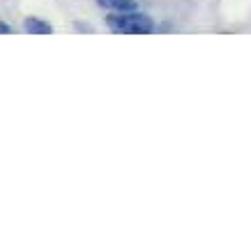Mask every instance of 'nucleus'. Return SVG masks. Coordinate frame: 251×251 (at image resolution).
<instances>
[{
    "label": "nucleus",
    "mask_w": 251,
    "mask_h": 251,
    "mask_svg": "<svg viewBox=\"0 0 251 251\" xmlns=\"http://www.w3.org/2000/svg\"><path fill=\"white\" fill-rule=\"evenodd\" d=\"M106 25L113 32H129V35H150L154 23L148 14L141 12H111L106 16Z\"/></svg>",
    "instance_id": "1"
},
{
    "label": "nucleus",
    "mask_w": 251,
    "mask_h": 251,
    "mask_svg": "<svg viewBox=\"0 0 251 251\" xmlns=\"http://www.w3.org/2000/svg\"><path fill=\"white\" fill-rule=\"evenodd\" d=\"M23 28H25L28 35H51L53 32V25L46 23L44 19H39V16H28L23 21Z\"/></svg>",
    "instance_id": "2"
},
{
    "label": "nucleus",
    "mask_w": 251,
    "mask_h": 251,
    "mask_svg": "<svg viewBox=\"0 0 251 251\" xmlns=\"http://www.w3.org/2000/svg\"><path fill=\"white\" fill-rule=\"evenodd\" d=\"M113 9L115 12H136V2L134 0H115L113 2Z\"/></svg>",
    "instance_id": "3"
},
{
    "label": "nucleus",
    "mask_w": 251,
    "mask_h": 251,
    "mask_svg": "<svg viewBox=\"0 0 251 251\" xmlns=\"http://www.w3.org/2000/svg\"><path fill=\"white\" fill-rule=\"evenodd\" d=\"M0 35H12V25H7V23L0 21Z\"/></svg>",
    "instance_id": "4"
},
{
    "label": "nucleus",
    "mask_w": 251,
    "mask_h": 251,
    "mask_svg": "<svg viewBox=\"0 0 251 251\" xmlns=\"http://www.w3.org/2000/svg\"><path fill=\"white\" fill-rule=\"evenodd\" d=\"M95 2H97L99 7H111V9H113V2H115V0H95Z\"/></svg>",
    "instance_id": "5"
}]
</instances>
